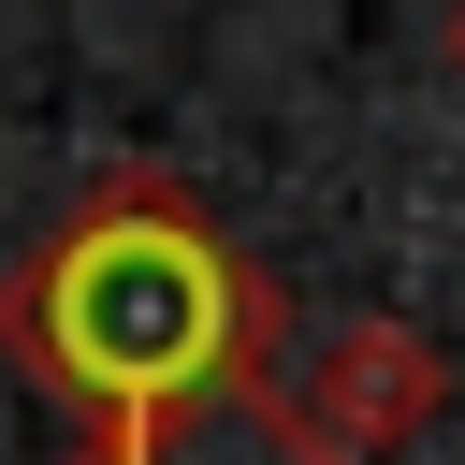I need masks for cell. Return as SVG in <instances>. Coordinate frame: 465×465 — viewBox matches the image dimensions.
I'll use <instances>...</instances> for the list:
<instances>
[{
    "label": "cell",
    "instance_id": "obj_4",
    "mask_svg": "<svg viewBox=\"0 0 465 465\" xmlns=\"http://www.w3.org/2000/svg\"><path fill=\"white\" fill-rule=\"evenodd\" d=\"M450 73H465V15H450Z\"/></svg>",
    "mask_w": 465,
    "mask_h": 465
},
{
    "label": "cell",
    "instance_id": "obj_2",
    "mask_svg": "<svg viewBox=\"0 0 465 465\" xmlns=\"http://www.w3.org/2000/svg\"><path fill=\"white\" fill-rule=\"evenodd\" d=\"M436 392H450V363H436L421 334L363 320V334L320 349V378H305L291 407H305V450H320V465H378V450H407V436L436 421Z\"/></svg>",
    "mask_w": 465,
    "mask_h": 465
},
{
    "label": "cell",
    "instance_id": "obj_3",
    "mask_svg": "<svg viewBox=\"0 0 465 465\" xmlns=\"http://www.w3.org/2000/svg\"><path fill=\"white\" fill-rule=\"evenodd\" d=\"M131 465H320V450H305V407H291L262 363H232V378H203L174 421H145Z\"/></svg>",
    "mask_w": 465,
    "mask_h": 465
},
{
    "label": "cell",
    "instance_id": "obj_1",
    "mask_svg": "<svg viewBox=\"0 0 465 465\" xmlns=\"http://www.w3.org/2000/svg\"><path fill=\"white\" fill-rule=\"evenodd\" d=\"M58 392L116 407V436L174 421L203 378H232V276L203 247L189 203L160 189H116V218H87L58 247Z\"/></svg>",
    "mask_w": 465,
    "mask_h": 465
}]
</instances>
